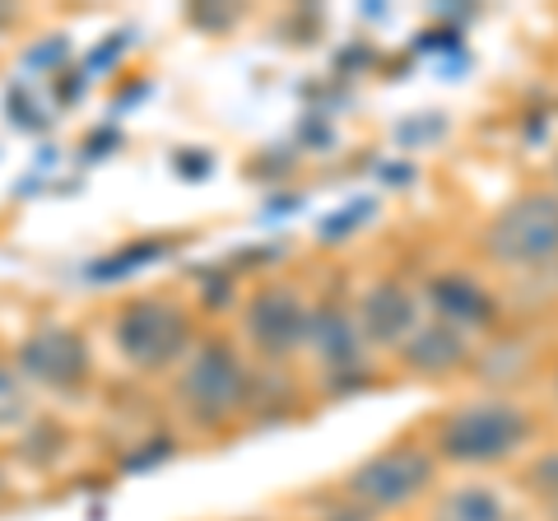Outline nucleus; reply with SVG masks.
<instances>
[{"label": "nucleus", "mask_w": 558, "mask_h": 521, "mask_svg": "<svg viewBox=\"0 0 558 521\" xmlns=\"http://www.w3.org/2000/svg\"><path fill=\"white\" fill-rule=\"evenodd\" d=\"M526 484H531V494L558 502V451H545V457L531 465V471H526Z\"/></svg>", "instance_id": "ddd939ff"}, {"label": "nucleus", "mask_w": 558, "mask_h": 521, "mask_svg": "<svg viewBox=\"0 0 558 521\" xmlns=\"http://www.w3.org/2000/svg\"><path fill=\"white\" fill-rule=\"evenodd\" d=\"M0 489H5V480H0Z\"/></svg>", "instance_id": "dca6fc26"}, {"label": "nucleus", "mask_w": 558, "mask_h": 521, "mask_svg": "<svg viewBox=\"0 0 558 521\" xmlns=\"http://www.w3.org/2000/svg\"><path fill=\"white\" fill-rule=\"evenodd\" d=\"M307 303L299 289L289 284H266L247 299V312H242V331H247L252 350L266 359H289L293 350L307 344Z\"/></svg>", "instance_id": "423d86ee"}, {"label": "nucleus", "mask_w": 558, "mask_h": 521, "mask_svg": "<svg viewBox=\"0 0 558 521\" xmlns=\"http://www.w3.org/2000/svg\"><path fill=\"white\" fill-rule=\"evenodd\" d=\"M428 303L433 312H438V322L447 326H457V331H484L488 322L498 317V303H494V293L480 289L470 275L461 270H447V275H433L428 280Z\"/></svg>", "instance_id": "1a4fd4ad"}, {"label": "nucleus", "mask_w": 558, "mask_h": 521, "mask_svg": "<svg viewBox=\"0 0 558 521\" xmlns=\"http://www.w3.org/2000/svg\"><path fill=\"white\" fill-rule=\"evenodd\" d=\"M247 396V368L229 340H205L182 373V401L201 424H223Z\"/></svg>", "instance_id": "20e7f679"}, {"label": "nucleus", "mask_w": 558, "mask_h": 521, "mask_svg": "<svg viewBox=\"0 0 558 521\" xmlns=\"http://www.w3.org/2000/svg\"><path fill=\"white\" fill-rule=\"evenodd\" d=\"M20 414H24V391H20V377L0 373V424L20 420Z\"/></svg>", "instance_id": "4468645a"}, {"label": "nucleus", "mask_w": 558, "mask_h": 521, "mask_svg": "<svg viewBox=\"0 0 558 521\" xmlns=\"http://www.w3.org/2000/svg\"><path fill=\"white\" fill-rule=\"evenodd\" d=\"M465 359H470V340H465V331H457V326H447V322L414 326L410 340L400 344V363L418 377H447V373H457Z\"/></svg>", "instance_id": "9d476101"}, {"label": "nucleus", "mask_w": 558, "mask_h": 521, "mask_svg": "<svg viewBox=\"0 0 558 521\" xmlns=\"http://www.w3.org/2000/svg\"><path fill=\"white\" fill-rule=\"evenodd\" d=\"M433 521H517V512L488 484H461V489H447L438 498Z\"/></svg>", "instance_id": "f8f14e48"}, {"label": "nucleus", "mask_w": 558, "mask_h": 521, "mask_svg": "<svg viewBox=\"0 0 558 521\" xmlns=\"http://www.w3.org/2000/svg\"><path fill=\"white\" fill-rule=\"evenodd\" d=\"M531 414L512 401L457 405L438 424V451L451 465H502L531 443Z\"/></svg>", "instance_id": "f257e3e1"}, {"label": "nucleus", "mask_w": 558, "mask_h": 521, "mask_svg": "<svg viewBox=\"0 0 558 521\" xmlns=\"http://www.w3.org/2000/svg\"><path fill=\"white\" fill-rule=\"evenodd\" d=\"M480 247L488 260L535 270L558 260V191H521L484 223Z\"/></svg>", "instance_id": "f03ea898"}, {"label": "nucleus", "mask_w": 558, "mask_h": 521, "mask_svg": "<svg viewBox=\"0 0 558 521\" xmlns=\"http://www.w3.org/2000/svg\"><path fill=\"white\" fill-rule=\"evenodd\" d=\"M433 475H438V465H433L424 447L396 443L387 451H373L363 465H354L344 489L363 512H391V508H410L414 498H424L433 489Z\"/></svg>", "instance_id": "7ed1b4c3"}, {"label": "nucleus", "mask_w": 558, "mask_h": 521, "mask_svg": "<svg viewBox=\"0 0 558 521\" xmlns=\"http://www.w3.org/2000/svg\"><path fill=\"white\" fill-rule=\"evenodd\" d=\"M186 340H191V317L168 299H140L117 322L121 354L140 363V368H163V363H172L186 350Z\"/></svg>", "instance_id": "39448f33"}, {"label": "nucleus", "mask_w": 558, "mask_h": 521, "mask_svg": "<svg viewBox=\"0 0 558 521\" xmlns=\"http://www.w3.org/2000/svg\"><path fill=\"white\" fill-rule=\"evenodd\" d=\"M354 326L368 344H391V350H400V344L410 340V331L418 326L414 293L405 284H396V280H377L373 289H363Z\"/></svg>", "instance_id": "6e6552de"}, {"label": "nucleus", "mask_w": 558, "mask_h": 521, "mask_svg": "<svg viewBox=\"0 0 558 521\" xmlns=\"http://www.w3.org/2000/svg\"><path fill=\"white\" fill-rule=\"evenodd\" d=\"M330 521H368V512H363V508H359V512H336Z\"/></svg>", "instance_id": "2eb2a0df"}, {"label": "nucleus", "mask_w": 558, "mask_h": 521, "mask_svg": "<svg viewBox=\"0 0 558 521\" xmlns=\"http://www.w3.org/2000/svg\"><path fill=\"white\" fill-rule=\"evenodd\" d=\"M307 344L317 350L326 368H354L363 354V336L354 326V312L344 307H317L307 317Z\"/></svg>", "instance_id": "9b49d317"}, {"label": "nucleus", "mask_w": 558, "mask_h": 521, "mask_svg": "<svg viewBox=\"0 0 558 521\" xmlns=\"http://www.w3.org/2000/svg\"><path fill=\"white\" fill-rule=\"evenodd\" d=\"M20 368L28 381H43V387H80V377L89 373V350L75 331L47 326L20 350Z\"/></svg>", "instance_id": "0eeeda50"}]
</instances>
